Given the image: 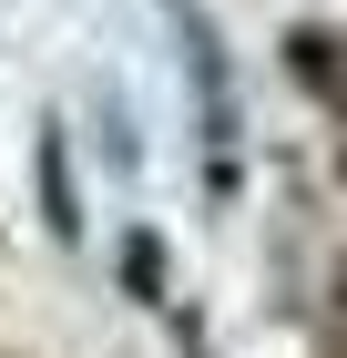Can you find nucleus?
<instances>
[{"label":"nucleus","mask_w":347,"mask_h":358,"mask_svg":"<svg viewBox=\"0 0 347 358\" xmlns=\"http://www.w3.org/2000/svg\"><path fill=\"white\" fill-rule=\"evenodd\" d=\"M194 92H205V164H214V194H235V83H225V62H214V31L194 21Z\"/></svg>","instance_id":"obj_1"},{"label":"nucleus","mask_w":347,"mask_h":358,"mask_svg":"<svg viewBox=\"0 0 347 358\" xmlns=\"http://www.w3.org/2000/svg\"><path fill=\"white\" fill-rule=\"evenodd\" d=\"M41 205H52V236L72 246V236H82V205H72V143H61V123H41Z\"/></svg>","instance_id":"obj_2"},{"label":"nucleus","mask_w":347,"mask_h":358,"mask_svg":"<svg viewBox=\"0 0 347 358\" xmlns=\"http://www.w3.org/2000/svg\"><path fill=\"white\" fill-rule=\"evenodd\" d=\"M337 317H347V266H337Z\"/></svg>","instance_id":"obj_3"},{"label":"nucleus","mask_w":347,"mask_h":358,"mask_svg":"<svg viewBox=\"0 0 347 358\" xmlns=\"http://www.w3.org/2000/svg\"><path fill=\"white\" fill-rule=\"evenodd\" d=\"M337 154H347V143H337Z\"/></svg>","instance_id":"obj_4"}]
</instances>
